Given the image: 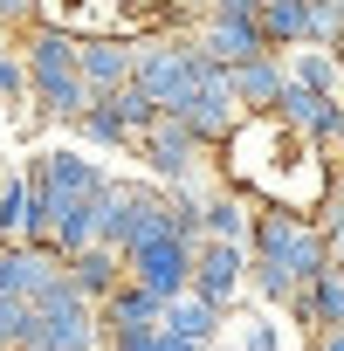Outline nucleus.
Here are the masks:
<instances>
[{"instance_id": "16", "label": "nucleus", "mask_w": 344, "mask_h": 351, "mask_svg": "<svg viewBox=\"0 0 344 351\" xmlns=\"http://www.w3.org/2000/svg\"><path fill=\"white\" fill-rule=\"evenodd\" d=\"M289 310L303 317V330H344V269L310 276V282L289 296Z\"/></svg>"}, {"instance_id": "11", "label": "nucleus", "mask_w": 344, "mask_h": 351, "mask_svg": "<svg viewBox=\"0 0 344 351\" xmlns=\"http://www.w3.org/2000/svg\"><path fill=\"white\" fill-rule=\"evenodd\" d=\"M62 282L76 289V296H90V303H103L117 282H124V255L110 248V241H90V248H76V255H62Z\"/></svg>"}, {"instance_id": "28", "label": "nucleus", "mask_w": 344, "mask_h": 351, "mask_svg": "<svg viewBox=\"0 0 344 351\" xmlns=\"http://www.w3.org/2000/svg\"><path fill=\"white\" fill-rule=\"evenodd\" d=\"M262 0H207V14H255Z\"/></svg>"}, {"instance_id": "12", "label": "nucleus", "mask_w": 344, "mask_h": 351, "mask_svg": "<svg viewBox=\"0 0 344 351\" xmlns=\"http://www.w3.org/2000/svg\"><path fill=\"white\" fill-rule=\"evenodd\" d=\"M35 21H56L69 35H131L117 0H35Z\"/></svg>"}, {"instance_id": "13", "label": "nucleus", "mask_w": 344, "mask_h": 351, "mask_svg": "<svg viewBox=\"0 0 344 351\" xmlns=\"http://www.w3.org/2000/svg\"><path fill=\"white\" fill-rule=\"evenodd\" d=\"M35 172L49 180V193H56V200H83V193H97V186L110 180V172H103L97 158H83L76 145H56V152H42V158H35Z\"/></svg>"}, {"instance_id": "9", "label": "nucleus", "mask_w": 344, "mask_h": 351, "mask_svg": "<svg viewBox=\"0 0 344 351\" xmlns=\"http://www.w3.org/2000/svg\"><path fill=\"white\" fill-rule=\"evenodd\" d=\"M186 42H193L207 62H221V69H234V62H248V56H269L255 14H200V28H193Z\"/></svg>"}, {"instance_id": "3", "label": "nucleus", "mask_w": 344, "mask_h": 351, "mask_svg": "<svg viewBox=\"0 0 344 351\" xmlns=\"http://www.w3.org/2000/svg\"><path fill=\"white\" fill-rule=\"evenodd\" d=\"M248 255L289 269L296 282H310V276L330 269V255H323V228H317L310 214H289V207H262V214H255V228H248Z\"/></svg>"}, {"instance_id": "4", "label": "nucleus", "mask_w": 344, "mask_h": 351, "mask_svg": "<svg viewBox=\"0 0 344 351\" xmlns=\"http://www.w3.org/2000/svg\"><path fill=\"white\" fill-rule=\"evenodd\" d=\"M103 344L110 337H103V317H97L90 296H76L69 282L35 296V324H28L21 351H103Z\"/></svg>"}, {"instance_id": "1", "label": "nucleus", "mask_w": 344, "mask_h": 351, "mask_svg": "<svg viewBox=\"0 0 344 351\" xmlns=\"http://www.w3.org/2000/svg\"><path fill=\"white\" fill-rule=\"evenodd\" d=\"M21 62H28V97L42 104V117L69 124V117H83V110L97 104V90L76 76V35H69V28H56V21H28V49H21Z\"/></svg>"}, {"instance_id": "2", "label": "nucleus", "mask_w": 344, "mask_h": 351, "mask_svg": "<svg viewBox=\"0 0 344 351\" xmlns=\"http://www.w3.org/2000/svg\"><path fill=\"white\" fill-rule=\"evenodd\" d=\"M207 56L186 42V35H131V83L158 104V110H180L200 83Z\"/></svg>"}, {"instance_id": "7", "label": "nucleus", "mask_w": 344, "mask_h": 351, "mask_svg": "<svg viewBox=\"0 0 344 351\" xmlns=\"http://www.w3.org/2000/svg\"><path fill=\"white\" fill-rule=\"evenodd\" d=\"M248 282V241H221V234H200L193 241V296L207 303H234V289Z\"/></svg>"}, {"instance_id": "34", "label": "nucleus", "mask_w": 344, "mask_h": 351, "mask_svg": "<svg viewBox=\"0 0 344 351\" xmlns=\"http://www.w3.org/2000/svg\"><path fill=\"white\" fill-rule=\"evenodd\" d=\"M0 172H8V158H0Z\"/></svg>"}, {"instance_id": "5", "label": "nucleus", "mask_w": 344, "mask_h": 351, "mask_svg": "<svg viewBox=\"0 0 344 351\" xmlns=\"http://www.w3.org/2000/svg\"><path fill=\"white\" fill-rule=\"evenodd\" d=\"M131 145L145 152L151 180H165V186H180V180H193V172H207V158H214V145H207L186 117H172V110H158V117H151Z\"/></svg>"}, {"instance_id": "24", "label": "nucleus", "mask_w": 344, "mask_h": 351, "mask_svg": "<svg viewBox=\"0 0 344 351\" xmlns=\"http://www.w3.org/2000/svg\"><path fill=\"white\" fill-rule=\"evenodd\" d=\"M28 324H35V303H28V296H0V351L21 344V337H28Z\"/></svg>"}, {"instance_id": "35", "label": "nucleus", "mask_w": 344, "mask_h": 351, "mask_svg": "<svg viewBox=\"0 0 344 351\" xmlns=\"http://www.w3.org/2000/svg\"><path fill=\"white\" fill-rule=\"evenodd\" d=\"M8 351H21V344H8Z\"/></svg>"}, {"instance_id": "10", "label": "nucleus", "mask_w": 344, "mask_h": 351, "mask_svg": "<svg viewBox=\"0 0 344 351\" xmlns=\"http://www.w3.org/2000/svg\"><path fill=\"white\" fill-rule=\"evenodd\" d=\"M76 76L103 97L117 83H131V35H76Z\"/></svg>"}, {"instance_id": "27", "label": "nucleus", "mask_w": 344, "mask_h": 351, "mask_svg": "<svg viewBox=\"0 0 344 351\" xmlns=\"http://www.w3.org/2000/svg\"><path fill=\"white\" fill-rule=\"evenodd\" d=\"M323 207H344V152H337V165H330V186H323Z\"/></svg>"}, {"instance_id": "23", "label": "nucleus", "mask_w": 344, "mask_h": 351, "mask_svg": "<svg viewBox=\"0 0 344 351\" xmlns=\"http://www.w3.org/2000/svg\"><path fill=\"white\" fill-rule=\"evenodd\" d=\"M248 276H255V289H262L269 303H289V296L303 289V282H296L289 269H275V262H255V255H248Z\"/></svg>"}, {"instance_id": "31", "label": "nucleus", "mask_w": 344, "mask_h": 351, "mask_svg": "<svg viewBox=\"0 0 344 351\" xmlns=\"http://www.w3.org/2000/svg\"><path fill=\"white\" fill-rule=\"evenodd\" d=\"M337 76H344V35H337Z\"/></svg>"}, {"instance_id": "30", "label": "nucleus", "mask_w": 344, "mask_h": 351, "mask_svg": "<svg viewBox=\"0 0 344 351\" xmlns=\"http://www.w3.org/2000/svg\"><path fill=\"white\" fill-rule=\"evenodd\" d=\"M248 351H275V330H269V324H255V330H248Z\"/></svg>"}, {"instance_id": "20", "label": "nucleus", "mask_w": 344, "mask_h": 351, "mask_svg": "<svg viewBox=\"0 0 344 351\" xmlns=\"http://www.w3.org/2000/svg\"><path fill=\"white\" fill-rule=\"evenodd\" d=\"M69 131H76V138H90V145H103V152H124V145H131L124 117H117V110H110L103 97H97V104H90L83 117H69Z\"/></svg>"}, {"instance_id": "22", "label": "nucleus", "mask_w": 344, "mask_h": 351, "mask_svg": "<svg viewBox=\"0 0 344 351\" xmlns=\"http://www.w3.org/2000/svg\"><path fill=\"white\" fill-rule=\"evenodd\" d=\"M103 104H110V110L124 117V131H131V138H138V131H145V124L158 117V104H151V97L138 90V83H117V90H103Z\"/></svg>"}, {"instance_id": "19", "label": "nucleus", "mask_w": 344, "mask_h": 351, "mask_svg": "<svg viewBox=\"0 0 344 351\" xmlns=\"http://www.w3.org/2000/svg\"><path fill=\"white\" fill-rule=\"evenodd\" d=\"M303 21H310V0H262V8H255V28H262L269 49L303 42Z\"/></svg>"}, {"instance_id": "18", "label": "nucleus", "mask_w": 344, "mask_h": 351, "mask_svg": "<svg viewBox=\"0 0 344 351\" xmlns=\"http://www.w3.org/2000/svg\"><path fill=\"white\" fill-rule=\"evenodd\" d=\"M248 228H255V214H248V200H241L234 186H221V193H207V200H200V234L248 241Z\"/></svg>"}, {"instance_id": "17", "label": "nucleus", "mask_w": 344, "mask_h": 351, "mask_svg": "<svg viewBox=\"0 0 344 351\" xmlns=\"http://www.w3.org/2000/svg\"><path fill=\"white\" fill-rule=\"evenodd\" d=\"M221 324H228V310L221 303H207V296H172L165 303V317H158V330H172V337H186V344H214L221 337Z\"/></svg>"}, {"instance_id": "26", "label": "nucleus", "mask_w": 344, "mask_h": 351, "mask_svg": "<svg viewBox=\"0 0 344 351\" xmlns=\"http://www.w3.org/2000/svg\"><path fill=\"white\" fill-rule=\"evenodd\" d=\"M35 21V0H0V28H28Z\"/></svg>"}, {"instance_id": "33", "label": "nucleus", "mask_w": 344, "mask_h": 351, "mask_svg": "<svg viewBox=\"0 0 344 351\" xmlns=\"http://www.w3.org/2000/svg\"><path fill=\"white\" fill-rule=\"evenodd\" d=\"M0 49H8V28H0Z\"/></svg>"}, {"instance_id": "6", "label": "nucleus", "mask_w": 344, "mask_h": 351, "mask_svg": "<svg viewBox=\"0 0 344 351\" xmlns=\"http://www.w3.org/2000/svg\"><path fill=\"white\" fill-rule=\"evenodd\" d=\"M124 276H131L138 289H151L158 303L186 296V289H193V241L158 234V241H145V248H131V255H124Z\"/></svg>"}, {"instance_id": "29", "label": "nucleus", "mask_w": 344, "mask_h": 351, "mask_svg": "<svg viewBox=\"0 0 344 351\" xmlns=\"http://www.w3.org/2000/svg\"><path fill=\"white\" fill-rule=\"evenodd\" d=\"M310 351H344V330H310Z\"/></svg>"}, {"instance_id": "25", "label": "nucleus", "mask_w": 344, "mask_h": 351, "mask_svg": "<svg viewBox=\"0 0 344 351\" xmlns=\"http://www.w3.org/2000/svg\"><path fill=\"white\" fill-rule=\"evenodd\" d=\"M0 104H28V62H21V49H0Z\"/></svg>"}, {"instance_id": "8", "label": "nucleus", "mask_w": 344, "mask_h": 351, "mask_svg": "<svg viewBox=\"0 0 344 351\" xmlns=\"http://www.w3.org/2000/svg\"><path fill=\"white\" fill-rule=\"evenodd\" d=\"M62 282V255L49 241H0V296H42Z\"/></svg>"}, {"instance_id": "15", "label": "nucleus", "mask_w": 344, "mask_h": 351, "mask_svg": "<svg viewBox=\"0 0 344 351\" xmlns=\"http://www.w3.org/2000/svg\"><path fill=\"white\" fill-rule=\"evenodd\" d=\"M97 317H103V337H117V330H158V317H165V303L151 296V289H138L131 276L97 303Z\"/></svg>"}, {"instance_id": "21", "label": "nucleus", "mask_w": 344, "mask_h": 351, "mask_svg": "<svg viewBox=\"0 0 344 351\" xmlns=\"http://www.w3.org/2000/svg\"><path fill=\"white\" fill-rule=\"evenodd\" d=\"M0 241H28V172H0Z\"/></svg>"}, {"instance_id": "14", "label": "nucleus", "mask_w": 344, "mask_h": 351, "mask_svg": "<svg viewBox=\"0 0 344 351\" xmlns=\"http://www.w3.org/2000/svg\"><path fill=\"white\" fill-rule=\"evenodd\" d=\"M228 90H234V104H241L248 117H269V110H275V97H282V56L269 49V56L234 62V69H228Z\"/></svg>"}, {"instance_id": "32", "label": "nucleus", "mask_w": 344, "mask_h": 351, "mask_svg": "<svg viewBox=\"0 0 344 351\" xmlns=\"http://www.w3.org/2000/svg\"><path fill=\"white\" fill-rule=\"evenodd\" d=\"M330 8H337V21H344V0H330Z\"/></svg>"}]
</instances>
